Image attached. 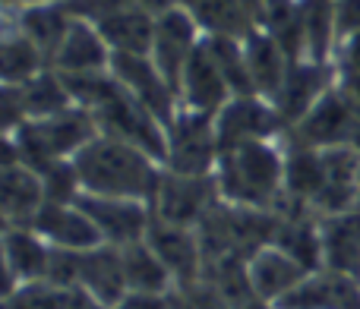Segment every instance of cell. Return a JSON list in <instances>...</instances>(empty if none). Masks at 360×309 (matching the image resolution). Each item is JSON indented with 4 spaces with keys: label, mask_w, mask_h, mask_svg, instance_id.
Returning a JSON list of instances; mask_svg holds the SVG:
<instances>
[{
    "label": "cell",
    "mask_w": 360,
    "mask_h": 309,
    "mask_svg": "<svg viewBox=\"0 0 360 309\" xmlns=\"http://www.w3.org/2000/svg\"><path fill=\"white\" fill-rule=\"evenodd\" d=\"M76 177L82 192L92 196H117V199H139L149 202L155 199L158 180L165 173V164L155 161L149 152L124 143L114 136H98L73 158Z\"/></svg>",
    "instance_id": "cell-1"
},
{
    "label": "cell",
    "mask_w": 360,
    "mask_h": 309,
    "mask_svg": "<svg viewBox=\"0 0 360 309\" xmlns=\"http://www.w3.org/2000/svg\"><path fill=\"white\" fill-rule=\"evenodd\" d=\"M215 183L224 202L275 211L285 192V143L256 139L224 149L215 164Z\"/></svg>",
    "instance_id": "cell-2"
},
{
    "label": "cell",
    "mask_w": 360,
    "mask_h": 309,
    "mask_svg": "<svg viewBox=\"0 0 360 309\" xmlns=\"http://www.w3.org/2000/svg\"><path fill=\"white\" fill-rule=\"evenodd\" d=\"M98 133L101 130L95 114L82 105H73L70 111H60L54 117L25 120L19 130L6 133V145L19 164L41 173L57 161H73Z\"/></svg>",
    "instance_id": "cell-3"
},
{
    "label": "cell",
    "mask_w": 360,
    "mask_h": 309,
    "mask_svg": "<svg viewBox=\"0 0 360 309\" xmlns=\"http://www.w3.org/2000/svg\"><path fill=\"white\" fill-rule=\"evenodd\" d=\"M360 133V105L342 86H332L300 124L285 133V139L310 149H332V145H357Z\"/></svg>",
    "instance_id": "cell-4"
},
{
    "label": "cell",
    "mask_w": 360,
    "mask_h": 309,
    "mask_svg": "<svg viewBox=\"0 0 360 309\" xmlns=\"http://www.w3.org/2000/svg\"><path fill=\"white\" fill-rule=\"evenodd\" d=\"M218 154H221V145L215 136V117L180 107L177 117L168 124L165 167L174 173H190V177H209L215 173Z\"/></svg>",
    "instance_id": "cell-5"
},
{
    "label": "cell",
    "mask_w": 360,
    "mask_h": 309,
    "mask_svg": "<svg viewBox=\"0 0 360 309\" xmlns=\"http://www.w3.org/2000/svg\"><path fill=\"white\" fill-rule=\"evenodd\" d=\"M218 199L221 196H218L215 173L190 177V173H174L165 167L155 199H152V215L158 221L180 224V228H196Z\"/></svg>",
    "instance_id": "cell-6"
},
{
    "label": "cell",
    "mask_w": 360,
    "mask_h": 309,
    "mask_svg": "<svg viewBox=\"0 0 360 309\" xmlns=\"http://www.w3.org/2000/svg\"><path fill=\"white\" fill-rule=\"evenodd\" d=\"M215 136L221 152L243 143H256V139H281L285 120L278 107L262 95H234L215 114Z\"/></svg>",
    "instance_id": "cell-7"
},
{
    "label": "cell",
    "mask_w": 360,
    "mask_h": 309,
    "mask_svg": "<svg viewBox=\"0 0 360 309\" xmlns=\"http://www.w3.org/2000/svg\"><path fill=\"white\" fill-rule=\"evenodd\" d=\"M202 29H199L196 16L190 13V6H174V10L155 16V38H152V63L158 67V73L171 82V88H180V76H184L186 63H190L193 51L202 44ZM180 98V95H177Z\"/></svg>",
    "instance_id": "cell-8"
},
{
    "label": "cell",
    "mask_w": 360,
    "mask_h": 309,
    "mask_svg": "<svg viewBox=\"0 0 360 309\" xmlns=\"http://www.w3.org/2000/svg\"><path fill=\"white\" fill-rule=\"evenodd\" d=\"M79 209L92 218L98 228L101 240L111 246H130V243L146 240L152 228V205L139 202V199H117V196H92V192H79Z\"/></svg>",
    "instance_id": "cell-9"
},
{
    "label": "cell",
    "mask_w": 360,
    "mask_h": 309,
    "mask_svg": "<svg viewBox=\"0 0 360 309\" xmlns=\"http://www.w3.org/2000/svg\"><path fill=\"white\" fill-rule=\"evenodd\" d=\"M111 73L139 105L149 114H155L165 126L177 117L180 98L171 88V82L158 73V67L152 63L149 54H114L111 57Z\"/></svg>",
    "instance_id": "cell-10"
},
{
    "label": "cell",
    "mask_w": 360,
    "mask_h": 309,
    "mask_svg": "<svg viewBox=\"0 0 360 309\" xmlns=\"http://www.w3.org/2000/svg\"><path fill=\"white\" fill-rule=\"evenodd\" d=\"M338 82V73H335V63L332 60H294L291 70H288L285 82H281L278 95L272 98V105L278 107L281 120H285V133L291 130L294 124L310 114V107L329 92L332 86Z\"/></svg>",
    "instance_id": "cell-11"
},
{
    "label": "cell",
    "mask_w": 360,
    "mask_h": 309,
    "mask_svg": "<svg viewBox=\"0 0 360 309\" xmlns=\"http://www.w3.org/2000/svg\"><path fill=\"white\" fill-rule=\"evenodd\" d=\"M146 243L158 253V259L168 265L174 275L177 291L196 287L205 278V253L199 243L196 228H180V224H168L152 218V228L146 234Z\"/></svg>",
    "instance_id": "cell-12"
},
{
    "label": "cell",
    "mask_w": 360,
    "mask_h": 309,
    "mask_svg": "<svg viewBox=\"0 0 360 309\" xmlns=\"http://www.w3.org/2000/svg\"><path fill=\"white\" fill-rule=\"evenodd\" d=\"M177 95H180V107L205 114V117H215V114L234 98V92H231L221 67H218L215 57H212L205 38H202V44L193 51L190 63H186L184 76H180Z\"/></svg>",
    "instance_id": "cell-13"
},
{
    "label": "cell",
    "mask_w": 360,
    "mask_h": 309,
    "mask_svg": "<svg viewBox=\"0 0 360 309\" xmlns=\"http://www.w3.org/2000/svg\"><path fill=\"white\" fill-rule=\"evenodd\" d=\"M51 253H54V246L35 228H4L6 291L22 284H38V281L48 278Z\"/></svg>",
    "instance_id": "cell-14"
},
{
    "label": "cell",
    "mask_w": 360,
    "mask_h": 309,
    "mask_svg": "<svg viewBox=\"0 0 360 309\" xmlns=\"http://www.w3.org/2000/svg\"><path fill=\"white\" fill-rule=\"evenodd\" d=\"M29 228H35L38 234L57 249L86 253V249L105 243L98 228L92 224V218L79 209V202H44Z\"/></svg>",
    "instance_id": "cell-15"
},
{
    "label": "cell",
    "mask_w": 360,
    "mask_h": 309,
    "mask_svg": "<svg viewBox=\"0 0 360 309\" xmlns=\"http://www.w3.org/2000/svg\"><path fill=\"white\" fill-rule=\"evenodd\" d=\"M111 48L101 38L98 25L89 19H73L67 38L51 57V67L63 76H82V73H105L111 70Z\"/></svg>",
    "instance_id": "cell-16"
},
{
    "label": "cell",
    "mask_w": 360,
    "mask_h": 309,
    "mask_svg": "<svg viewBox=\"0 0 360 309\" xmlns=\"http://www.w3.org/2000/svg\"><path fill=\"white\" fill-rule=\"evenodd\" d=\"M247 272H250L253 294L272 309L278 306L281 300H285L288 294L307 278V275H310L297 259H291V256H288L285 249H278L275 243L262 246L259 253L247 262Z\"/></svg>",
    "instance_id": "cell-17"
},
{
    "label": "cell",
    "mask_w": 360,
    "mask_h": 309,
    "mask_svg": "<svg viewBox=\"0 0 360 309\" xmlns=\"http://www.w3.org/2000/svg\"><path fill=\"white\" fill-rule=\"evenodd\" d=\"M360 300V278L316 268L275 309H348Z\"/></svg>",
    "instance_id": "cell-18"
},
{
    "label": "cell",
    "mask_w": 360,
    "mask_h": 309,
    "mask_svg": "<svg viewBox=\"0 0 360 309\" xmlns=\"http://www.w3.org/2000/svg\"><path fill=\"white\" fill-rule=\"evenodd\" d=\"M76 284L95 297L105 309H111L127 294V275H124V253L120 246L98 243V246L79 253V281Z\"/></svg>",
    "instance_id": "cell-19"
},
{
    "label": "cell",
    "mask_w": 360,
    "mask_h": 309,
    "mask_svg": "<svg viewBox=\"0 0 360 309\" xmlns=\"http://www.w3.org/2000/svg\"><path fill=\"white\" fill-rule=\"evenodd\" d=\"M243 54H247V67H250V79H253L256 95L272 101L278 95L281 82H285L288 70H291V57L288 51L275 41V35L269 29H253L243 38Z\"/></svg>",
    "instance_id": "cell-20"
},
{
    "label": "cell",
    "mask_w": 360,
    "mask_h": 309,
    "mask_svg": "<svg viewBox=\"0 0 360 309\" xmlns=\"http://www.w3.org/2000/svg\"><path fill=\"white\" fill-rule=\"evenodd\" d=\"M323 230V268L360 278V209L319 218Z\"/></svg>",
    "instance_id": "cell-21"
},
{
    "label": "cell",
    "mask_w": 360,
    "mask_h": 309,
    "mask_svg": "<svg viewBox=\"0 0 360 309\" xmlns=\"http://www.w3.org/2000/svg\"><path fill=\"white\" fill-rule=\"evenodd\" d=\"M48 202L44 196V180L38 171L25 164H4V221L6 228H29L41 205Z\"/></svg>",
    "instance_id": "cell-22"
},
{
    "label": "cell",
    "mask_w": 360,
    "mask_h": 309,
    "mask_svg": "<svg viewBox=\"0 0 360 309\" xmlns=\"http://www.w3.org/2000/svg\"><path fill=\"white\" fill-rule=\"evenodd\" d=\"M101 38L108 41L111 54H149L152 38H155V16L146 13L143 6L130 4L124 10H114L101 16L98 22Z\"/></svg>",
    "instance_id": "cell-23"
},
{
    "label": "cell",
    "mask_w": 360,
    "mask_h": 309,
    "mask_svg": "<svg viewBox=\"0 0 360 309\" xmlns=\"http://www.w3.org/2000/svg\"><path fill=\"white\" fill-rule=\"evenodd\" d=\"M190 13L196 16L202 35H228V38H247L253 29H259V16L247 0H193Z\"/></svg>",
    "instance_id": "cell-24"
},
{
    "label": "cell",
    "mask_w": 360,
    "mask_h": 309,
    "mask_svg": "<svg viewBox=\"0 0 360 309\" xmlns=\"http://www.w3.org/2000/svg\"><path fill=\"white\" fill-rule=\"evenodd\" d=\"M73 19L76 16L70 13L67 4H25L22 13H19L16 29L22 32V35H29L51 60L54 51L60 48V41L67 38Z\"/></svg>",
    "instance_id": "cell-25"
},
{
    "label": "cell",
    "mask_w": 360,
    "mask_h": 309,
    "mask_svg": "<svg viewBox=\"0 0 360 309\" xmlns=\"http://www.w3.org/2000/svg\"><path fill=\"white\" fill-rule=\"evenodd\" d=\"M4 309H105L82 287H60L51 281L22 284L4 294Z\"/></svg>",
    "instance_id": "cell-26"
},
{
    "label": "cell",
    "mask_w": 360,
    "mask_h": 309,
    "mask_svg": "<svg viewBox=\"0 0 360 309\" xmlns=\"http://www.w3.org/2000/svg\"><path fill=\"white\" fill-rule=\"evenodd\" d=\"M124 253V275H127V291H139V294H174V275L168 272L158 253L149 246L146 240L120 246Z\"/></svg>",
    "instance_id": "cell-27"
},
{
    "label": "cell",
    "mask_w": 360,
    "mask_h": 309,
    "mask_svg": "<svg viewBox=\"0 0 360 309\" xmlns=\"http://www.w3.org/2000/svg\"><path fill=\"white\" fill-rule=\"evenodd\" d=\"M22 95V107H25V120H41V117H54L60 111H70L76 105L73 95L67 88V79L57 73L54 67H48L44 73H38L35 79L16 86Z\"/></svg>",
    "instance_id": "cell-28"
},
{
    "label": "cell",
    "mask_w": 360,
    "mask_h": 309,
    "mask_svg": "<svg viewBox=\"0 0 360 309\" xmlns=\"http://www.w3.org/2000/svg\"><path fill=\"white\" fill-rule=\"evenodd\" d=\"M51 67L48 54L32 41L29 35H22L19 29L6 32L4 38V86H22V82L35 79L38 73Z\"/></svg>",
    "instance_id": "cell-29"
},
{
    "label": "cell",
    "mask_w": 360,
    "mask_h": 309,
    "mask_svg": "<svg viewBox=\"0 0 360 309\" xmlns=\"http://www.w3.org/2000/svg\"><path fill=\"white\" fill-rule=\"evenodd\" d=\"M332 10H335V35H338V41L348 38V35H357L360 32V0H335Z\"/></svg>",
    "instance_id": "cell-30"
},
{
    "label": "cell",
    "mask_w": 360,
    "mask_h": 309,
    "mask_svg": "<svg viewBox=\"0 0 360 309\" xmlns=\"http://www.w3.org/2000/svg\"><path fill=\"white\" fill-rule=\"evenodd\" d=\"M174 294H139V291H127L111 309H171Z\"/></svg>",
    "instance_id": "cell-31"
},
{
    "label": "cell",
    "mask_w": 360,
    "mask_h": 309,
    "mask_svg": "<svg viewBox=\"0 0 360 309\" xmlns=\"http://www.w3.org/2000/svg\"><path fill=\"white\" fill-rule=\"evenodd\" d=\"M136 6H143V10L152 13V16H162V13L180 6V0H136Z\"/></svg>",
    "instance_id": "cell-32"
},
{
    "label": "cell",
    "mask_w": 360,
    "mask_h": 309,
    "mask_svg": "<svg viewBox=\"0 0 360 309\" xmlns=\"http://www.w3.org/2000/svg\"><path fill=\"white\" fill-rule=\"evenodd\" d=\"M19 4H67V0H19Z\"/></svg>",
    "instance_id": "cell-33"
},
{
    "label": "cell",
    "mask_w": 360,
    "mask_h": 309,
    "mask_svg": "<svg viewBox=\"0 0 360 309\" xmlns=\"http://www.w3.org/2000/svg\"><path fill=\"white\" fill-rule=\"evenodd\" d=\"M348 309H360V300H357V303H354V306H348Z\"/></svg>",
    "instance_id": "cell-34"
},
{
    "label": "cell",
    "mask_w": 360,
    "mask_h": 309,
    "mask_svg": "<svg viewBox=\"0 0 360 309\" xmlns=\"http://www.w3.org/2000/svg\"><path fill=\"white\" fill-rule=\"evenodd\" d=\"M180 4H184V6H186V4H193V0H180Z\"/></svg>",
    "instance_id": "cell-35"
}]
</instances>
